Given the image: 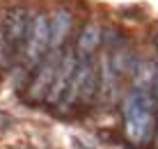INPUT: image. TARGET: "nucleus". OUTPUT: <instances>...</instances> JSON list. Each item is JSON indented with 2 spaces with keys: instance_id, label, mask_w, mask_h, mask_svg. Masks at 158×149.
I'll list each match as a JSON object with an SVG mask.
<instances>
[{
  "instance_id": "1",
  "label": "nucleus",
  "mask_w": 158,
  "mask_h": 149,
  "mask_svg": "<svg viewBox=\"0 0 158 149\" xmlns=\"http://www.w3.org/2000/svg\"><path fill=\"white\" fill-rule=\"evenodd\" d=\"M124 119L126 135L135 145L151 140L156 129V96L149 90H135L124 99Z\"/></svg>"
},
{
  "instance_id": "2",
  "label": "nucleus",
  "mask_w": 158,
  "mask_h": 149,
  "mask_svg": "<svg viewBox=\"0 0 158 149\" xmlns=\"http://www.w3.org/2000/svg\"><path fill=\"white\" fill-rule=\"evenodd\" d=\"M48 14H37L35 21H30L28 25V35H25V60H28L30 67H37L41 62L44 53L48 51Z\"/></svg>"
},
{
  "instance_id": "3",
  "label": "nucleus",
  "mask_w": 158,
  "mask_h": 149,
  "mask_svg": "<svg viewBox=\"0 0 158 149\" xmlns=\"http://www.w3.org/2000/svg\"><path fill=\"white\" fill-rule=\"evenodd\" d=\"M28 25H30V14L25 7H14L12 12H7L2 35L9 44V51H19L23 46L25 35H28Z\"/></svg>"
},
{
  "instance_id": "4",
  "label": "nucleus",
  "mask_w": 158,
  "mask_h": 149,
  "mask_svg": "<svg viewBox=\"0 0 158 149\" xmlns=\"http://www.w3.org/2000/svg\"><path fill=\"white\" fill-rule=\"evenodd\" d=\"M60 57H62L60 48H53V51L48 53V57L41 62L39 71H37V78H35V83H32V87H30V96H32V99H44V96H48V90H51L53 78H55Z\"/></svg>"
},
{
  "instance_id": "5",
  "label": "nucleus",
  "mask_w": 158,
  "mask_h": 149,
  "mask_svg": "<svg viewBox=\"0 0 158 149\" xmlns=\"http://www.w3.org/2000/svg\"><path fill=\"white\" fill-rule=\"evenodd\" d=\"M76 55L73 53H67L64 57H60V64H57V71H55V78H53V85H51V99L53 103H60V99L64 96V92H67L69 87V80H71L73 76V69H76Z\"/></svg>"
},
{
  "instance_id": "6",
  "label": "nucleus",
  "mask_w": 158,
  "mask_h": 149,
  "mask_svg": "<svg viewBox=\"0 0 158 149\" xmlns=\"http://www.w3.org/2000/svg\"><path fill=\"white\" fill-rule=\"evenodd\" d=\"M48 48H60L64 44V39L69 37V30H71V14L67 9H60V12L53 16V21H48Z\"/></svg>"
},
{
  "instance_id": "7",
  "label": "nucleus",
  "mask_w": 158,
  "mask_h": 149,
  "mask_svg": "<svg viewBox=\"0 0 158 149\" xmlns=\"http://www.w3.org/2000/svg\"><path fill=\"white\" fill-rule=\"evenodd\" d=\"M101 35H103V30H101L96 23H87V25L83 28L80 39H78V53H80V57H83V55H92L96 48H99Z\"/></svg>"
},
{
  "instance_id": "8",
  "label": "nucleus",
  "mask_w": 158,
  "mask_h": 149,
  "mask_svg": "<svg viewBox=\"0 0 158 149\" xmlns=\"http://www.w3.org/2000/svg\"><path fill=\"white\" fill-rule=\"evenodd\" d=\"M156 71L158 67L151 62H142L138 67V90H151L154 85V78H156Z\"/></svg>"
},
{
  "instance_id": "9",
  "label": "nucleus",
  "mask_w": 158,
  "mask_h": 149,
  "mask_svg": "<svg viewBox=\"0 0 158 149\" xmlns=\"http://www.w3.org/2000/svg\"><path fill=\"white\" fill-rule=\"evenodd\" d=\"M9 53H12V51H9V44H7V39H5V35H2V28H0V64H2V67L9 62V60H7Z\"/></svg>"
},
{
  "instance_id": "10",
  "label": "nucleus",
  "mask_w": 158,
  "mask_h": 149,
  "mask_svg": "<svg viewBox=\"0 0 158 149\" xmlns=\"http://www.w3.org/2000/svg\"><path fill=\"white\" fill-rule=\"evenodd\" d=\"M154 87H156V96H158V71H156V78H154Z\"/></svg>"
},
{
  "instance_id": "11",
  "label": "nucleus",
  "mask_w": 158,
  "mask_h": 149,
  "mask_svg": "<svg viewBox=\"0 0 158 149\" xmlns=\"http://www.w3.org/2000/svg\"><path fill=\"white\" fill-rule=\"evenodd\" d=\"M154 41H156V48H158V32H156V37H154Z\"/></svg>"
}]
</instances>
